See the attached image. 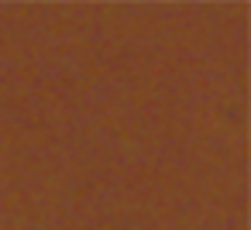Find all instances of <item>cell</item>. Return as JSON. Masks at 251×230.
<instances>
[]
</instances>
